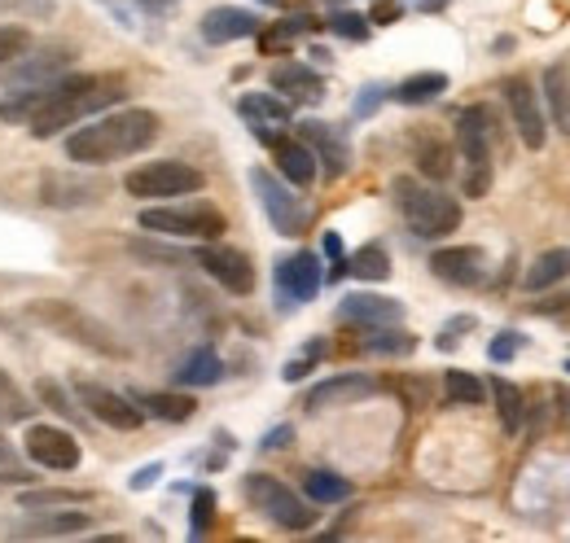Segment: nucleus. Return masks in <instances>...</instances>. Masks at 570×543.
<instances>
[{
    "label": "nucleus",
    "mask_w": 570,
    "mask_h": 543,
    "mask_svg": "<svg viewBox=\"0 0 570 543\" xmlns=\"http://www.w3.org/2000/svg\"><path fill=\"white\" fill-rule=\"evenodd\" d=\"M124 92H128V79L124 75H58L45 88V106L36 110V119L27 128H31L36 140H49V136L83 124L88 115L124 101Z\"/></svg>",
    "instance_id": "obj_1"
},
{
    "label": "nucleus",
    "mask_w": 570,
    "mask_h": 543,
    "mask_svg": "<svg viewBox=\"0 0 570 543\" xmlns=\"http://www.w3.org/2000/svg\"><path fill=\"white\" fill-rule=\"evenodd\" d=\"M158 115L154 110H119V115H106V119H83V128H75L67 136V158L79 167H106V162H119V158H132L154 145L158 136Z\"/></svg>",
    "instance_id": "obj_2"
},
{
    "label": "nucleus",
    "mask_w": 570,
    "mask_h": 543,
    "mask_svg": "<svg viewBox=\"0 0 570 543\" xmlns=\"http://www.w3.org/2000/svg\"><path fill=\"white\" fill-rule=\"evenodd\" d=\"M391 198L400 206L404 224L422 237V241H439L452 237L461 228V203L452 194H443L439 185H426L417 176H395L391 180Z\"/></svg>",
    "instance_id": "obj_3"
},
{
    "label": "nucleus",
    "mask_w": 570,
    "mask_h": 543,
    "mask_svg": "<svg viewBox=\"0 0 570 543\" xmlns=\"http://www.w3.org/2000/svg\"><path fill=\"white\" fill-rule=\"evenodd\" d=\"M27 316H31L36 325L53 329L58 338H71L75 346H88V351H97V355H110V359L128 355V346L115 338L110 325H101L97 316H88L83 307H75L67 298H36V303L27 307Z\"/></svg>",
    "instance_id": "obj_4"
},
{
    "label": "nucleus",
    "mask_w": 570,
    "mask_h": 543,
    "mask_svg": "<svg viewBox=\"0 0 570 543\" xmlns=\"http://www.w3.org/2000/svg\"><path fill=\"white\" fill-rule=\"evenodd\" d=\"M492 136H497V115L488 106H465L456 115V149L465 158V198H488L492 189Z\"/></svg>",
    "instance_id": "obj_5"
},
{
    "label": "nucleus",
    "mask_w": 570,
    "mask_h": 543,
    "mask_svg": "<svg viewBox=\"0 0 570 543\" xmlns=\"http://www.w3.org/2000/svg\"><path fill=\"white\" fill-rule=\"evenodd\" d=\"M145 233L158 237H185V241H219V233H228L224 210L212 203H185V206H145L141 210Z\"/></svg>",
    "instance_id": "obj_6"
},
{
    "label": "nucleus",
    "mask_w": 570,
    "mask_h": 543,
    "mask_svg": "<svg viewBox=\"0 0 570 543\" xmlns=\"http://www.w3.org/2000/svg\"><path fill=\"white\" fill-rule=\"evenodd\" d=\"M246 500L255 513H264L273 526L282 531H312L316 526V513H312V500H303L298 491H289L282 477L273 474H246Z\"/></svg>",
    "instance_id": "obj_7"
},
{
    "label": "nucleus",
    "mask_w": 570,
    "mask_h": 543,
    "mask_svg": "<svg viewBox=\"0 0 570 543\" xmlns=\"http://www.w3.org/2000/svg\"><path fill=\"white\" fill-rule=\"evenodd\" d=\"M207 185V176L180 158H158V162H141L137 171L124 176V189L128 198H141V203H158V198H185V194H198Z\"/></svg>",
    "instance_id": "obj_8"
},
{
    "label": "nucleus",
    "mask_w": 570,
    "mask_h": 543,
    "mask_svg": "<svg viewBox=\"0 0 570 543\" xmlns=\"http://www.w3.org/2000/svg\"><path fill=\"white\" fill-rule=\"evenodd\" d=\"M250 189H255V198L264 206L268 224H273L282 237H303V233L312 228V206L294 194L289 180L264 171V167H255V171H250Z\"/></svg>",
    "instance_id": "obj_9"
},
{
    "label": "nucleus",
    "mask_w": 570,
    "mask_h": 543,
    "mask_svg": "<svg viewBox=\"0 0 570 543\" xmlns=\"http://www.w3.org/2000/svg\"><path fill=\"white\" fill-rule=\"evenodd\" d=\"M321 280H325V272H321V259H316L312 250H294V255L277 259L273 285H277V303H282V312H294V307L312 303V298L321 294Z\"/></svg>",
    "instance_id": "obj_10"
},
{
    "label": "nucleus",
    "mask_w": 570,
    "mask_h": 543,
    "mask_svg": "<svg viewBox=\"0 0 570 543\" xmlns=\"http://www.w3.org/2000/svg\"><path fill=\"white\" fill-rule=\"evenodd\" d=\"M22 447L49 474H71V470H79V461H83L79 438H75L71 430H62V425H31L27 438H22Z\"/></svg>",
    "instance_id": "obj_11"
},
{
    "label": "nucleus",
    "mask_w": 570,
    "mask_h": 543,
    "mask_svg": "<svg viewBox=\"0 0 570 543\" xmlns=\"http://www.w3.org/2000/svg\"><path fill=\"white\" fill-rule=\"evenodd\" d=\"M500 88H504V106H509V115H513L518 140H522L527 149H544V140H549V128H544L540 92L531 88V79H527V75H509Z\"/></svg>",
    "instance_id": "obj_12"
},
{
    "label": "nucleus",
    "mask_w": 570,
    "mask_h": 543,
    "mask_svg": "<svg viewBox=\"0 0 570 543\" xmlns=\"http://www.w3.org/2000/svg\"><path fill=\"white\" fill-rule=\"evenodd\" d=\"M71 49H45V53H18L13 62L0 67V83L13 88H36V83H53L58 75H67L71 67Z\"/></svg>",
    "instance_id": "obj_13"
},
{
    "label": "nucleus",
    "mask_w": 570,
    "mask_h": 543,
    "mask_svg": "<svg viewBox=\"0 0 570 543\" xmlns=\"http://www.w3.org/2000/svg\"><path fill=\"white\" fill-rule=\"evenodd\" d=\"M198 268L207 272L212 280H219L228 294H237V298H246V294L255 289V268H250V259H246L242 250H233V246L207 241V246L198 250Z\"/></svg>",
    "instance_id": "obj_14"
},
{
    "label": "nucleus",
    "mask_w": 570,
    "mask_h": 543,
    "mask_svg": "<svg viewBox=\"0 0 570 543\" xmlns=\"http://www.w3.org/2000/svg\"><path fill=\"white\" fill-rule=\"evenodd\" d=\"M430 272H434L443 285L474 289V285H483V276H488V250H483V246H443V250L430 255Z\"/></svg>",
    "instance_id": "obj_15"
},
{
    "label": "nucleus",
    "mask_w": 570,
    "mask_h": 543,
    "mask_svg": "<svg viewBox=\"0 0 570 543\" xmlns=\"http://www.w3.org/2000/svg\"><path fill=\"white\" fill-rule=\"evenodd\" d=\"M298 136L312 145L316 167H325L330 180H343V176L352 171V145H347V136L338 132L334 124H325V119H303V124H298Z\"/></svg>",
    "instance_id": "obj_16"
},
{
    "label": "nucleus",
    "mask_w": 570,
    "mask_h": 543,
    "mask_svg": "<svg viewBox=\"0 0 570 543\" xmlns=\"http://www.w3.org/2000/svg\"><path fill=\"white\" fill-rule=\"evenodd\" d=\"M368 395H377V382L373 377H364V373H338V377L316 382L307 391L303 407L307 412H330V407H352L360 399H368Z\"/></svg>",
    "instance_id": "obj_17"
},
{
    "label": "nucleus",
    "mask_w": 570,
    "mask_h": 543,
    "mask_svg": "<svg viewBox=\"0 0 570 543\" xmlns=\"http://www.w3.org/2000/svg\"><path fill=\"white\" fill-rule=\"evenodd\" d=\"M79 404L88 407V416H97L110 430H141L145 425L141 407L132 404V399H124V395H115V391H106V386H97V382L79 386Z\"/></svg>",
    "instance_id": "obj_18"
},
{
    "label": "nucleus",
    "mask_w": 570,
    "mask_h": 543,
    "mask_svg": "<svg viewBox=\"0 0 570 543\" xmlns=\"http://www.w3.org/2000/svg\"><path fill=\"white\" fill-rule=\"evenodd\" d=\"M259 13L255 9H242V4H215L203 13V22H198V31H203V40L207 45H233V40H250V36H259Z\"/></svg>",
    "instance_id": "obj_19"
},
{
    "label": "nucleus",
    "mask_w": 570,
    "mask_h": 543,
    "mask_svg": "<svg viewBox=\"0 0 570 543\" xmlns=\"http://www.w3.org/2000/svg\"><path fill=\"white\" fill-rule=\"evenodd\" d=\"M237 115L250 124V132L259 136V140H277V136L289 128V101L285 97H277V92H246L242 101H237Z\"/></svg>",
    "instance_id": "obj_20"
},
{
    "label": "nucleus",
    "mask_w": 570,
    "mask_h": 543,
    "mask_svg": "<svg viewBox=\"0 0 570 543\" xmlns=\"http://www.w3.org/2000/svg\"><path fill=\"white\" fill-rule=\"evenodd\" d=\"M273 162H277V176L289 180L294 189H307V185L321 176L316 154H312V145H307L303 136H277V140H273Z\"/></svg>",
    "instance_id": "obj_21"
},
{
    "label": "nucleus",
    "mask_w": 570,
    "mask_h": 543,
    "mask_svg": "<svg viewBox=\"0 0 570 543\" xmlns=\"http://www.w3.org/2000/svg\"><path fill=\"white\" fill-rule=\"evenodd\" d=\"M338 316L364 325V329H377V325H400L404 320V303L400 298H386V294H347L338 303Z\"/></svg>",
    "instance_id": "obj_22"
},
{
    "label": "nucleus",
    "mask_w": 570,
    "mask_h": 543,
    "mask_svg": "<svg viewBox=\"0 0 570 543\" xmlns=\"http://www.w3.org/2000/svg\"><path fill=\"white\" fill-rule=\"evenodd\" d=\"M268 83L285 101H321L325 97V79L312 67H303V62H277L268 70Z\"/></svg>",
    "instance_id": "obj_23"
},
{
    "label": "nucleus",
    "mask_w": 570,
    "mask_h": 543,
    "mask_svg": "<svg viewBox=\"0 0 570 543\" xmlns=\"http://www.w3.org/2000/svg\"><path fill=\"white\" fill-rule=\"evenodd\" d=\"M40 203L45 206H92L101 203V185L92 180H67V176H45L40 180Z\"/></svg>",
    "instance_id": "obj_24"
},
{
    "label": "nucleus",
    "mask_w": 570,
    "mask_h": 543,
    "mask_svg": "<svg viewBox=\"0 0 570 543\" xmlns=\"http://www.w3.org/2000/svg\"><path fill=\"white\" fill-rule=\"evenodd\" d=\"M567 276H570V246H553V250L535 255V264L522 276V289H527V294H540V289H553V285L567 280Z\"/></svg>",
    "instance_id": "obj_25"
},
{
    "label": "nucleus",
    "mask_w": 570,
    "mask_h": 543,
    "mask_svg": "<svg viewBox=\"0 0 570 543\" xmlns=\"http://www.w3.org/2000/svg\"><path fill=\"white\" fill-rule=\"evenodd\" d=\"M224 377V359L215 355L212 346H198V351H189L185 359H180V368H176V386H194V391H203V386H215Z\"/></svg>",
    "instance_id": "obj_26"
},
{
    "label": "nucleus",
    "mask_w": 570,
    "mask_h": 543,
    "mask_svg": "<svg viewBox=\"0 0 570 543\" xmlns=\"http://www.w3.org/2000/svg\"><path fill=\"white\" fill-rule=\"evenodd\" d=\"M544 101H549V115H553L558 132L570 136V62L544 67Z\"/></svg>",
    "instance_id": "obj_27"
},
{
    "label": "nucleus",
    "mask_w": 570,
    "mask_h": 543,
    "mask_svg": "<svg viewBox=\"0 0 570 543\" xmlns=\"http://www.w3.org/2000/svg\"><path fill=\"white\" fill-rule=\"evenodd\" d=\"M88 531V513H40L36 522L18 526L22 540H62V535H79Z\"/></svg>",
    "instance_id": "obj_28"
},
{
    "label": "nucleus",
    "mask_w": 570,
    "mask_h": 543,
    "mask_svg": "<svg viewBox=\"0 0 570 543\" xmlns=\"http://www.w3.org/2000/svg\"><path fill=\"white\" fill-rule=\"evenodd\" d=\"M439 92H448V75H443V70L409 75L404 83H395V88H391V97H395L400 106H426V101H434Z\"/></svg>",
    "instance_id": "obj_29"
},
{
    "label": "nucleus",
    "mask_w": 570,
    "mask_h": 543,
    "mask_svg": "<svg viewBox=\"0 0 570 543\" xmlns=\"http://www.w3.org/2000/svg\"><path fill=\"white\" fill-rule=\"evenodd\" d=\"M303 495L312 504H343L352 495V482L343 474H334V470H307L303 474Z\"/></svg>",
    "instance_id": "obj_30"
},
{
    "label": "nucleus",
    "mask_w": 570,
    "mask_h": 543,
    "mask_svg": "<svg viewBox=\"0 0 570 543\" xmlns=\"http://www.w3.org/2000/svg\"><path fill=\"white\" fill-rule=\"evenodd\" d=\"M488 386H492V395H497V412H500L504 434H518V430H522V416H527V395H522L513 382H504V377H492Z\"/></svg>",
    "instance_id": "obj_31"
},
{
    "label": "nucleus",
    "mask_w": 570,
    "mask_h": 543,
    "mask_svg": "<svg viewBox=\"0 0 570 543\" xmlns=\"http://www.w3.org/2000/svg\"><path fill=\"white\" fill-rule=\"evenodd\" d=\"M364 351L368 355H413L417 338L400 325H377V329H364Z\"/></svg>",
    "instance_id": "obj_32"
},
{
    "label": "nucleus",
    "mask_w": 570,
    "mask_h": 543,
    "mask_svg": "<svg viewBox=\"0 0 570 543\" xmlns=\"http://www.w3.org/2000/svg\"><path fill=\"white\" fill-rule=\"evenodd\" d=\"M141 412L158 416V421H189L194 416V395H176V391H158V395H141L137 399Z\"/></svg>",
    "instance_id": "obj_33"
},
{
    "label": "nucleus",
    "mask_w": 570,
    "mask_h": 543,
    "mask_svg": "<svg viewBox=\"0 0 570 543\" xmlns=\"http://www.w3.org/2000/svg\"><path fill=\"white\" fill-rule=\"evenodd\" d=\"M347 272L360 276V280H386V276H391V255H386V246H382V241L360 246L356 255L347 259Z\"/></svg>",
    "instance_id": "obj_34"
},
{
    "label": "nucleus",
    "mask_w": 570,
    "mask_h": 543,
    "mask_svg": "<svg viewBox=\"0 0 570 543\" xmlns=\"http://www.w3.org/2000/svg\"><path fill=\"white\" fill-rule=\"evenodd\" d=\"M417 171L434 180V185H443L448 176H452V145H443V140H422L417 145Z\"/></svg>",
    "instance_id": "obj_35"
},
{
    "label": "nucleus",
    "mask_w": 570,
    "mask_h": 543,
    "mask_svg": "<svg viewBox=\"0 0 570 543\" xmlns=\"http://www.w3.org/2000/svg\"><path fill=\"white\" fill-rule=\"evenodd\" d=\"M443 391H448V399L461 407H479L488 399V386L474 377V373H465V368H452V373H443Z\"/></svg>",
    "instance_id": "obj_36"
},
{
    "label": "nucleus",
    "mask_w": 570,
    "mask_h": 543,
    "mask_svg": "<svg viewBox=\"0 0 570 543\" xmlns=\"http://www.w3.org/2000/svg\"><path fill=\"white\" fill-rule=\"evenodd\" d=\"M31 416H36V404H31V399L18 391V382L0 368V421H4V425H18V421H31Z\"/></svg>",
    "instance_id": "obj_37"
},
{
    "label": "nucleus",
    "mask_w": 570,
    "mask_h": 543,
    "mask_svg": "<svg viewBox=\"0 0 570 543\" xmlns=\"http://www.w3.org/2000/svg\"><path fill=\"white\" fill-rule=\"evenodd\" d=\"M338 40H352V45H360V40H368V13H356V9H338L334 4V13H330V22H325Z\"/></svg>",
    "instance_id": "obj_38"
},
{
    "label": "nucleus",
    "mask_w": 570,
    "mask_h": 543,
    "mask_svg": "<svg viewBox=\"0 0 570 543\" xmlns=\"http://www.w3.org/2000/svg\"><path fill=\"white\" fill-rule=\"evenodd\" d=\"M83 500H88V495H79V491H58V486H53V491H22L18 504H22L27 513H40V509H75V504H83Z\"/></svg>",
    "instance_id": "obj_39"
},
{
    "label": "nucleus",
    "mask_w": 570,
    "mask_h": 543,
    "mask_svg": "<svg viewBox=\"0 0 570 543\" xmlns=\"http://www.w3.org/2000/svg\"><path fill=\"white\" fill-rule=\"evenodd\" d=\"M36 399H40L45 407H53L58 416H75L71 395H67V391H62L58 382H49V377H40V382H36Z\"/></svg>",
    "instance_id": "obj_40"
},
{
    "label": "nucleus",
    "mask_w": 570,
    "mask_h": 543,
    "mask_svg": "<svg viewBox=\"0 0 570 543\" xmlns=\"http://www.w3.org/2000/svg\"><path fill=\"white\" fill-rule=\"evenodd\" d=\"M27 49H31V31L27 27H0V67L13 62L18 53H27Z\"/></svg>",
    "instance_id": "obj_41"
},
{
    "label": "nucleus",
    "mask_w": 570,
    "mask_h": 543,
    "mask_svg": "<svg viewBox=\"0 0 570 543\" xmlns=\"http://www.w3.org/2000/svg\"><path fill=\"white\" fill-rule=\"evenodd\" d=\"M321 355H325V346H321V342H312V346H307L298 359H289V364H285L282 377H285V382H303V377L316 368V359H321Z\"/></svg>",
    "instance_id": "obj_42"
},
{
    "label": "nucleus",
    "mask_w": 570,
    "mask_h": 543,
    "mask_svg": "<svg viewBox=\"0 0 570 543\" xmlns=\"http://www.w3.org/2000/svg\"><path fill=\"white\" fill-rule=\"evenodd\" d=\"M215 517V491H198L194 495V517H189V535H203Z\"/></svg>",
    "instance_id": "obj_43"
},
{
    "label": "nucleus",
    "mask_w": 570,
    "mask_h": 543,
    "mask_svg": "<svg viewBox=\"0 0 570 543\" xmlns=\"http://www.w3.org/2000/svg\"><path fill=\"white\" fill-rule=\"evenodd\" d=\"M321 22L312 18V13H294V18H285V22H277V31H273V40L277 45H285V40H294V36H307V31H316Z\"/></svg>",
    "instance_id": "obj_44"
},
{
    "label": "nucleus",
    "mask_w": 570,
    "mask_h": 543,
    "mask_svg": "<svg viewBox=\"0 0 570 543\" xmlns=\"http://www.w3.org/2000/svg\"><path fill=\"white\" fill-rule=\"evenodd\" d=\"M522 351V334H513V329H504V334H497V342L488 346V355L497 359V364H509L513 355Z\"/></svg>",
    "instance_id": "obj_45"
},
{
    "label": "nucleus",
    "mask_w": 570,
    "mask_h": 543,
    "mask_svg": "<svg viewBox=\"0 0 570 543\" xmlns=\"http://www.w3.org/2000/svg\"><path fill=\"white\" fill-rule=\"evenodd\" d=\"M400 13H404V0H377V4L368 9V22H377V27H391Z\"/></svg>",
    "instance_id": "obj_46"
},
{
    "label": "nucleus",
    "mask_w": 570,
    "mask_h": 543,
    "mask_svg": "<svg viewBox=\"0 0 570 543\" xmlns=\"http://www.w3.org/2000/svg\"><path fill=\"white\" fill-rule=\"evenodd\" d=\"M386 92H391V88H382V83H368V88H364V97L356 101V115H373V110H377V101H382Z\"/></svg>",
    "instance_id": "obj_47"
},
{
    "label": "nucleus",
    "mask_w": 570,
    "mask_h": 543,
    "mask_svg": "<svg viewBox=\"0 0 570 543\" xmlns=\"http://www.w3.org/2000/svg\"><path fill=\"white\" fill-rule=\"evenodd\" d=\"M289 438H294V430H289V425H277V430H268V434H264V443H259V447H264V452H277V447H285Z\"/></svg>",
    "instance_id": "obj_48"
},
{
    "label": "nucleus",
    "mask_w": 570,
    "mask_h": 543,
    "mask_svg": "<svg viewBox=\"0 0 570 543\" xmlns=\"http://www.w3.org/2000/svg\"><path fill=\"white\" fill-rule=\"evenodd\" d=\"M137 4H141L145 13H171L180 0H137Z\"/></svg>",
    "instance_id": "obj_49"
},
{
    "label": "nucleus",
    "mask_w": 570,
    "mask_h": 543,
    "mask_svg": "<svg viewBox=\"0 0 570 543\" xmlns=\"http://www.w3.org/2000/svg\"><path fill=\"white\" fill-rule=\"evenodd\" d=\"M31 470H22V465H18V470H0V482H13V486H22V482H31Z\"/></svg>",
    "instance_id": "obj_50"
},
{
    "label": "nucleus",
    "mask_w": 570,
    "mask_h": 543,
    "mask_svg": "<svg viewBox=\"0 0 570 543\" xmlns=\"http://www.w3.org/2000/svg\"><path fill=\"white\" fill-rule=\"evenodd\" d=\"M158 474H163V470H158V465H149V470H141V474L132 477V486H137V491H145V486H149V482H154Z\"/></svg>",
    "instance_id": "obj_51"
},
{
    "label": "nucleus",
    "mask_w": 570,
    "mask_h": 543,
    "mask_svg": "<svg viewBox=\"0 0 570 543\" xmlns=\"http://www.w3.org/2000/svg\"><path fill=\"white\" fill-rule=\"evenodd\" d=\"M413 4H417V9H422V13H439V9H448V4H452V0H413Z\"/></svg>",
    "instance_id": "obj_52"
},
{
    "label": "nucleus",
    "mask_w": 570,
    "mask_h": 543,
    "mask_svg": "<svg viewBox=\"0 0 570 543\" xmlns=\"http://www.w3.org/2000/svg\"><path fill=\"white\" fill-rule=\"evenodd\" d=\"M0 461H9V443H4V434H0Z\"/></svg>",
    "instance_id": "obj_53"
},
{
    "label": "nucleus",
    "mask_w": 570,
    "mask_h": 543,
    "mask_svg": "<svg viewBox=\"0 0 570 543\" xmlns=\"http://www.w3.org/2000/svg\"><path fill=\"white\" fill-rule=\"evenodd\" d=\"M330 4H343V0H330Z\"/></svg>",
    "instance_id": "obj_54"
}]
</instances>
